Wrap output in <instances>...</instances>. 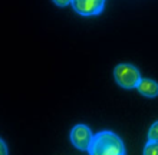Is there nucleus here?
<instances>
[{"label": "nucleus", "mask_w": 158, "mask_h": 155, "mask_svg": "<svg viewBox=\"0 0 158 155\" xmlns=\"http://www.w3.org/2000/svg\"><path fill=\"white\" fill-rule=\"evenodd\" d=\"M88 151L91 155H125V145L117 134L102 131L94 135Z\"/></svg>", "instance_id": "f257e3e1"}, {"label": "nucleus", "mask_w": 158, "mask_h": 155, "mask_svg": "<svg viewBox=\"0 0 158 155\" xmlns=\"http://www.w3.org/2000/svg\"><path fill=\"white\" fill-rule=\"evenodd\" d=\"M114 78L117 84L125 89H134L137 88L139 80L142 79L141 73L134 65L129 63H121L114 69Z\"/></svg>", "instance_id": "f03ea898"}, {"label": "nucleus", "mask_w": 158, "mask_h": 155, "mask_svg": "<svg viewBox=\"0 0 158 155\" xmlns=\"http://www.w3.org/2000/svg\"><path fill=\"white\" fill-rule=\"evenodd\" d=\"M92 138H94V134H92L91 128L86 125H83V124L75 125L71 131L72 144H73V147L81 149V151H88Z\"/></svg>", "instance_id": "7ed1b4c3"}, {"label": "nucleus", "mask_w": 158, "mask_h": 155, "mask_svg": "<svg viewBox=\"0 0 158 155\" xmlns=\"http://www.w3.org/2000/svg\"><path fill=\"white\" fill-rule=\"evenodd\" d=\"M73 10L81 16H96L105 7V0H71Z\"/></svg>", "instance_id": "20e7f679"}, {"label": "nucleus", "mask_w": 158, "mask_h": 155, "mask_svg": "<svg viewBox=\"0 0 158 155\" xmlns=\"http://www.w3.org/2000/svg\"><path fill=\"white\" fill-rule=\"evenodd\" d=\"M138 92L147 98L158 96V84L154 79H141L137 86Z\"/></svg>", "instance_id": "39448f33"}, {"label": "nucleus", "mask_w": 158, "mask_h": 155, "mask_svg": "<svg viewBox=\"0 0 158 155\" xmlns=\"http://www.w3.org/2000/svg\"><path fill=\"white\" fill-rule=\"evenodd\" d=\"M144 155H158V141H148L144 148Z\"/></svg>", "instance_id": "423d86ee"}, {"label": "nucleus", "mask_w": 158, "mask_h": 155, "mask_svg": "<svg viewBox=\"0 0 158 155\" xmlns=\"http://www.w3.org/2000/svg\"><path fill=\"white\" fill-rule=\"evenodd\" d=\"M148 141H158V121L154 122L148 131Z\"/></svg>", "instance_id": "0eeeda50"}, {"label": "nucleus", "mask_w": 158, "mask_h": 155, "mask_svg": "<svg viewBox=\"0 0 158 155\" xmlns=\"http://www.w3.org/2000/svg\"><path fill=\"white\" fill-rule=\"evenodd\" d=\"M0 155H9L7 145H6V142L2 138H0Z\"/></svg>", "instance_id": "6e6552de"}, {"label": "nucleus", "mask_w": 158, "mask_h": 155, "mask_svg": "<svg viewBox=\"0 0 158 155\" xmlns=\"http://www.w3.org/2000/svg\"><path fill=\"white\" fill-rule=\"evenodd\" d=\"M56 6H59V7H65V6H68V4H71V0H52Z\"/></svg>", "instance_id": "1a4fd4ad"}]
</instances>
